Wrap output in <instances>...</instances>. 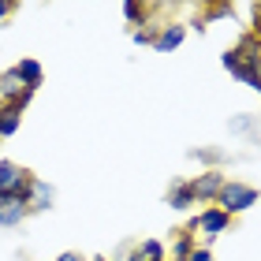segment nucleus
<instances>
[{
	"label": "nucleus",
	"mask_w": 261,
	"mask_h": 261,
	"mask_svg": "<svg viewBox=\"0 0 261 261\" xmlns=\"http://www.w3.org/2000/svg\"><path fill=\"white\" fill-rule=\"evenodd\" d=\"M15 75H19V82H22V90L38 93L41 79H45V67H41V60H34V56H27V60H19V64H15Z\"/></svg>",
	"instance_id": "nucleus-8"
},
{
	"label": "nucleus",
	"mask_w": 261,
	"mask_h": 261,
	"mask_svg": "<svg viewBox=\"0 0 261 261\" xmlns=\"http://www.w3.org/2000/svg\"><path fill=\"white\" fill-rule=\"evenodd\" d=\"M22 93H30V90H22V82H19V75H15V67L0 71V105H19V101H22Z\"/></svg>",
	"instance_id": "nucleus-9"
},
{
	"label": "nucleus",
	"mask_w": 261,
	"mask_h": 261,
	"mask_svg": "<svg viewBox=\"0 0 261 261\" xmlns=\"http://www.w3.org/2000/svg\"><path fill=\"white\" fill-rule=\"evenodd\" d=\"M146 4H135V0H127V4H123V15H127V22H142V19H146Z\"/></svg>",
	"instance_id": "nucleus-14"
},
{
	"label": "nucleus",
	"mask_w": 261,
	"mask_h": 261,
	"mask_svg": "<svg viewBox=\"0 0 261 261\" xmlns=\"http://www.w3.org/2000/svg\"><path fill=\"white\" fill-rule=\"evenodd\" d=\"M187 38V27L183 22H164V27H157V34H153V49L157 53H172V49H179Z\"/></svg>",
	"instance_id": "nucleus-6"
},
{
	"label": "nucleus",
	"mask_w": 261,
	"mask_h": 261,
	"mask_svg": "<svg viewBox=\"0 0 261 261\" xmlns=\"http://www.w3.org/2000/svg\"><path fill=\"white\" fill-rule=\"evenodd\" d=\"M27 179H30V172L22 168V164H15V161H0V198H15V194H22Z\"/></svg>",
	"instance_id": "nucleus-5"
},
{
	"label": "nucleus",
	"mask_w": 261,
	"mask_h": 261,
	"mask_svg": "<svg viewBox=\"0 0 261 261\" xmlns=\"http://www.w3.org/2000/svg\"><path fill=\"white\" fill-rule=\"evenodd\" d=\"M11 11H15V4H11V0H0V19H8Z\"/></svg>",
	"instance_id": "nucleus-17"
},
{
	"label": "nucleus",
	"mask_w": 261,
	"mask_h": 261,
	"mask_svg": "<svg viewBox=\"0 0 261 261\" xmlns=\"http://www.w3.org/2000/svg\"><path fill=\"white\" fill-rule=\"evenodd\" d=\"M127 261H164V246H161V239H146V243H138L135 250L127 254Z\"/></svg>",
	"instance_id": "nucleus-12"
},
{
	"label": "nucleus",
	"mask_w": 261,
	"mask_h": 261,
	"mask_svg": "<svg viewBox=\"0 0 261 261\" xmlns=\"http://www.w3.org/2000/svg\"><path fill=\"white\" fill-rule=\"evenodd\" d=\"M56 261H82V257H79V254H60Z\"/></svg>",
	"instance_id": "nucleus-18"
},
{
	"label": "nucleus",
	"mask_w": 261,
	"mask_h": 261,
	"mask_svg": "<svg viewBox=\"0 0 261 261\" xmlns=\"http://www.w3.org/2000/svg\"><path fill=\"white\" fill-rule=\"evenodd\" d=\"M224 183H228V175H224L220 168H209V172L194 175V179H187V187H191L194 201H217V194H220V187H224Z\"/></svg>",
	"instance_id": "nucleus-4"
},
{
	"label": "nucleus",
	"mask_w": 261,
	"mask_h": 261,
	"mask_svg": "<svg viewBox=\"0 0 261 261\" xmlns=\"http://www.w3.org/2000/svg\"><path fill=\"white\" fill-rule=\"evenodd\" d=\"M153 34H157V30H135L130 41H135V45H153Z\"/></svg>",
	"instance_id": "nucleus-15"
},
{
	"label": "nucleus",
	"mask_w": 261,
	"mask_h": 261,
	"mask_svg": "<svg viewBox=\"0 0 261 261\" xmlns=\"http://www.w3.org/2000/svg\"><path fill=\"white\" fill-rule=\"evenodd\" d=\"M231 228V217L224 209H217V205H209V209H201L198 217L191 220V231H201L205 239H217V235H224Z\"/></svg>",
	"instance_id": "nucleus-3"
},
{
	"label": "nucleus",
	"mask_w": 261,
	"mask_h": 261,
	"mask_svg": "<svg viewBox=\"0 0 261 261\" xmlns=\"http://www.w3.org/2000/svg\"><path fill=\"white\" fill-rule=\"evenodd\" d=\"M194 246H198L194 235H179V239L172 243V261H187V257L194 254Z\"/></svg>",
	"instance_id": "nucleus-13"
},
{
	"label": "nucleus",
	"mask_w": 261,
	"mask_h": 261,
	"mask_svg": "<svg viewBox=\"0 0 261 261\" xmlns=\"http://www.w3.org/2000/svg\"><path fill=\"white\" fill-rule=\"evenodd\" d=\"M22 123V109L19 105H0V138H11Z\"/></svg>",
	"instance_id": "nucleus-11"
},
{
	"label": "nucleus",
	"mask_w": 261,
	"mask_h": 261,
	"mask_svg": "<svg viewBox=\"0 0 261 261\" xmlns=\"http://www.w3.org/2000/svg\"><path fill=\"white\" fill-rule=\"evenodd\" d=\"M19 198L27 201V209H30V213H49V209H53V201H56V191H53V183H45V179H38V175H30Z\"/></svg>",
	"instance_id": "nucleus-2"
},
{
	"label": "nucleus",
	"mask_w": 261,
	"mask_h": 261,
	"mask_svg": "<svg viewBox=\"0 0 261 261\" xmlns=\"http://www.w3.org/2000/svg\"><path fill=\"white\" fill-rule=\"evenodd\" d=\"M187 261H213V250H209V246H194V254Z\"/></svg>",
	"instance_id": "nucleus-16"
},
{
	"label": "nucleus",
	"mask_w": 261,
	"mask_h": 261,
	"mask_svg": "<svg viewBox=\"0 0 261 261\" xmlns=\"http://www.w3.org/2000/svg\"><path fill=\"white\" fill-rule=\"evenodd\" d=\"M191 205H198V201H194V194H191V187H187V179H175V183H172V191H168V209L187 213Z\"/></svg>",
	"instance_id": "nucleus-10"
},
{
	"label": "nucleus",
	"mask_w": 261,
	"mask_h": 261,
	"mask_svg": "<svg viewBox=\"0 0 261 261\" xmlns=\"http://www.w3.org/2000/svg\"><path fill=\"white\" fill-rule=\"evenodd\" d=\"M27 217H30V209H27V201L19 194L15 198H0V228H19Z\"/></svg>",
	"instance_id": "nucleus-7"
},
{
	"label": "nucleus",
	"mask_w": 261,
	"mask_h": 261,
	"mask_svg": "<svg viewBox=\"0 0 261 261\" xmlns=\"http://www.w3.org/2000/svg\"><path fill=\"white\" fill-rule=\"evenodd\" d=\"M257 187H250V183H239V179H228L220 187V194H217V209H224L228 217H239V213H246V209H254L257 205Z\"/></svg>",
	"instance_id": "nucleus-1"
}]
</instances>
